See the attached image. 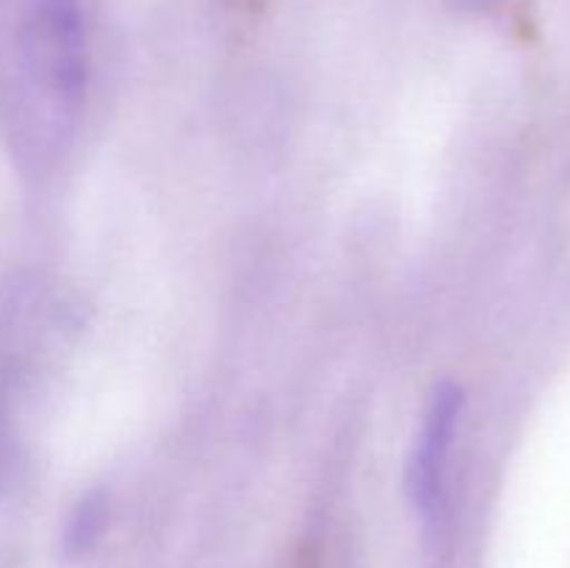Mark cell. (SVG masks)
<instances>
[{"label":"cell","instance_id":"cell-3","mask_svg":"<svg viewBox=\"0 0 570 568\" xmlns=\"http://www.w3.org/2000/svg\"><path fill=\"white\" fill-rule=\"evenodd\" d=\"M100 523V505L95 499H87L78 505L76 518L70 523V546L72 549H83V546L92 540V535L98 532Z\"/></svg>","mask_w":570,"mask_h":568},{"label":"cell","instance_id":"cell-2","mask_svg":"<svg viewBox=\"0 0 570 568\" xmlns=\"http://www.w3.org/2000/svg\"><path fill=\"white\" fill-rule=\"evenodd\" d=\"M462 393L454 384H440L423 418L421 438L406 468V490L410 499L423 516H434L443 488V468L449 460L451 438H454L456 421H460Z\"/></svg>","mask_w":570,"mask_h":568},{"label":"cell","instance_id":"cell-1","mask_svg":"<svg viewBox=\"0 0 570 568\" xmlns=\"http://www.w3.org/2000/svg\"><path fill=\"white\" fill-rule=\"evenodd\" d=\"M0 67L67 109L87 89L81 0H0Z\"/></svg>","mask_w":570,"mask_h":568}]
</instances>
